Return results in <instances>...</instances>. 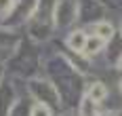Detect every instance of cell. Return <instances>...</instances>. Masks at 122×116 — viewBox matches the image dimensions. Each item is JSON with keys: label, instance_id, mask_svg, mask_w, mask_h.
<instances>
[{"label": "cell", "instance_id": "1", "mask_svg": "<svg viewBox=\"0 0 122 116\" xmlns=\"http://www.w3.org/2000/svg\"><path fill=\"white\" fill-rule=\"evenodd\" d=\"M84 42H86V34L82 30H76V32L70 34V38H67V47H70L72 51H76V53H82Z\"/></svg>", "mask_w": 122, "mask_h": 116}, {"label": "cell", "instance_id": "2", "mask_svg": "<svg viewBox=\"0 0 122 116\" xmlns=\"http://www.w3.org/2000/svg\"><path fill=\"white\" fill-rule=\"evenodd\" d=\"M105 42L107 40H103V38H99L97 34L93 36V38H88L86 36V42H84V49H82V53H86V55H93V53H99L103 47H105Z\"/></svg>", "mask_w": 122, "mask_h": 116}, {"label": "cell", "instance_id": "3", "mask_svg": "<svg viewBox=\"0 0 122 116\" xmlns=\"http://www.w3.org/2000/svg\"><path fill=\"white\" fill-rule=\"evenodd\" d=\"M88 97L93 99V101H103L105 97H107V87L103 84V82H93L91 84V89H88Z\"/></svg>", "mask_w": 122, "mask_h": 116}, {"label": "cell", "instance_id": "4", "mask_svg": "<svg viewBox=\"0 0 122 116\" xmlns=\"http://www.w3.org/2000/svg\"><path fill=\"white\" fill-rule=\"evenodd\" d=\"M93 32L97 34L99 38H103V40H110L112 36H114V27H112L110 21H99V23H95V26H93Z\"/></svg>", "mask_w": 122, "mask_h": 116}, {"label": "cell", "instance_id": "5", "mask_svg": "<svg viewBox=\"0 0 122 116\" xmlns=\"http://www.w3.org/2000/svg\"><path fill=\"white\" fill-rule=\"evenodd\" d=\"M95 105L97 101H93L91 97H84V101L80 105V116H95Z\"/></svg>", "mask_w": 122, "mask_h": 116}, {"label": "cell", "instance_id": "6", "mask_svg": "<svg viewBox=\"0 0 122 116\" xmlns=\"http://www.w3.org/2000/svg\"><path fill=\"white\" fill-rule=\"evenodd\" d=\"M30 116H51V110H49V105H46V103H34V105H32Z\"/></svg>", "mask_w": 122, "mask_h": 116}, {"label": "cell", "instance_id": "7", "mask_svg": "<svg viewBox=\"0 0 122 116\" xmlns=\"http://www.w3.org/2000/svg\"><path fill=\"white\" fill-rule=\"evenodd\" d=\"M9 6H11V0H0V11H2V13H6Z\"/></svg>", "mask_w": 122, "mask_h": 116}, {"label": "cell", "instance_id": "8", "mask_svg": "<svg viewBox=\"0 0 122 116\" xmlns=\"http://www.w3.org/2000/svg\"><path fill=\"white\" fill-rule=\"evenodd\" d=\"M118 68L122 70V55H120V59H118Z\"/></svg>", "mask_w": 122, "mask_h": 116}, {"label": "cell", "instance_id": "9", "mask_svg": "<svg viewBox=\"0 0 122 116\" xmlns=\"http://www.w3.org/2000/svg\"><path fill=\"white\" fill-rule=\"evenodd\" d=\"M99 116H114V114H99Z\"/></svg>", "mask_w": 122, "mask_h": 116}, {"label": "cell", "instance_id": "10", "mask_svg": "<svg viewBox=\"0 0 122 116\" xmlns=\"http://www.w3.org/2000/svg\"><path fill=\"white\" fill-rule=\"evenodd\" d=\"M120 91H122V82H120Z\"/></svg>", "mask_w": 122, "mask_h": 116}]
</instances>
